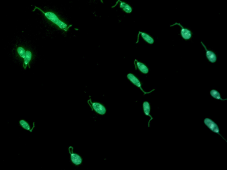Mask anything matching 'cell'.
<instances>
[{
	"label": "cell",
	"mask_w": 227,
	"mask_h": 170,
	"mask_svg": "<svg viewBox=\"0 0 227 170\" xmlns=\"http://www.w3.org/2000/svg\"><path fill=\"white\" fill-rule=\"evenodd\" d=\"M36 9H38L41 12L47 19L50 21L52 24L57 26L60 29L64 30V31H68V29L70 28V27H71V25L68 26L66 23L62 21L58 17V16L54 12H45L39 7H36V6H35V9H33L32 12L35 11V10Z\"/></svg>",
	"instance_id": "cell-1"
},
{
	"label": "cell",
	"mask_w": 227,
	"mask_h": 170,
	"mask_svg": "<svg viewBox=\"0 0 227 170\" xmlns=\"http://www.w3.org/2000/svg\"><path fill=\"white\" fill-rule=\"evenodd\" d=\"M204 123L205 125L210 129V130L212 131L213 133H216V134L221 136L222 139H224L227 142L226 139H225L224 137L222 136L220 133V130L218 125L216 124V123L214 122L213 120L210 119V118H206L204 120Z\"/></svg>",
	"instance_id": "cell-2"
},
{
	"label": "cell",
	"mask_w": 227,
	"mask_h": 170,
	"mask_svg": "<svg viewBox=\"0 0 227 170\" xmlns=\"http://www.w3.org/2000/svg\"><path fill=\"white\" fill-rule=\"evenodd\" d=\"M88 104L97 113L100 115H104L106 113V108L101 104L98 102H92L91 100L88 101Z\"/></svg>",
	"instance_id": "cell-3"
},
{
	"label": "cell",
	"mask_w": 227,
	"mask_h": 170,
	"mask_svg": "<svg viewBox=\"0 0 227 170\" xmlns=\"http://www.w3.org/2000/svg\"><path fill=\"white\" fill-rule=\"evenodd\" d=\"M127 78H128V79H129V80H130V81H131V82L133 84H134L135 86H137V87H138V88H140V89L141 90L142 92L143 93L144 95H146V94H150V93H151V92H153V91L155 90L154 89H153V90H152V91H150L149 92H145V91L143 90L142 88L141 84L140 82L139 79H138V78H137L135 76V75H133V74H131V73H129V74H128V75H127Z\"/></svg>",
	"instance_id": "cell-4"
},
{
	"label": "cell",
	"mask_w": 227,
	"mask_h": 170,
	"mask_svg": "<svg viewBox=\"0 0 227 170\" xmlns=\"http://www.w3.org/2000/svg\"><path fill=\"white\" fill-rule=\"evenodd\" d=\"M69 152L71 155V161L72 163L76 165L81 164L82 162L81 157L76 153H73V148L71 146L69 148Z\"/></svg>",
	"instance_id": "cell-5"
},
{
	"label": "cell",
	"mask_w": 227,
	"mask_h": 170,
	"mask_svg": "<svg viewBox=\"0 0 227 170\" xmlns=\"http://www.w3.org/2000/svg\"><path fill=\"white\" fill-rule=\"evenodd\" d=\"M176 25H178L179 26H180L181 28V34L182 37L185 40H190L192 37V32L187 28H184L179 23H176L172 26H170V27L172 26H176Z\"/></svg>",
	"instance_id": "cell-6"
},
{
	"label": "cell",
	"mask_w": 227,
	"mask_h": 170,
	"mask_svg": "<svg viewBox=\"0 0 227 170\" xmlns=\"http://www.w3.org/2000/svg\"><path fill=\"white\" fill-rule=\"evenodd\" d=\"M201 45L203 46L205 48V50L206 51V55L207 58L209 60V61L212 63L216 62V60H217V57L216 54L213 52V51L208 50L206 46H205L204 44L201 42Z\"/></svg>",
	"instance_id": "cell-7"
},
{
	"label": "cell",
	"mask_w": 227,
	"mask_h": 170,
	"mask_svg": "<svg viewBox=\"0 0 227 170\" xmlns=\"http://www.w3.org/2000/svg\"><path fill=\"white\" fill-rule=\"evenodd\" d=\"M143 109L144 113L145 115L147 116H149L151 118L149 122H148V127H150V122L153 119V117L150 114V112H151V106L150 104L148 102H144L143 103Z\"/></svg>",
	"instance_id": "cell-8"
},
{
	"label": "cell",
	"mask_w": 227,
	"mask_h": 170,
	"mask_svg": "<svg viewBox=\"0 0 227 170\" xmlns=\"http://www.w3.org/2000/svg\"><path fill=\"white\" fill-rule=\"evenodd\" d=\"M32 53L30 50H26V56H25V58L24 59V63H23V66L25 69H26L27 68V66H29V64L30 62L31 61V59H32Z\"/></svg>",
	"instance_id": "cell-9"
},
{
	"label": "cell",
	"mask_w": 227,
	"mask_h": 170,
	"mask_svg": "<svg viewBox=\"0 0 227 170\" xmlns=\"http://www.w3.org/2000/svg\"><path fill=\"white\" fill-rule=\"evenodd\" d=\"M134 63H136L135 64L136 65L137 67L138 68L140 72L142 73L143 74H147L149 72V69L147 66L145 65L144 64L138 61L137 60H135Z\"/></svg>",
	"instance_id": "cell-10"
},
{
	"label": "cell",
	"mask_w": 227,
	"mask_h": 170,
	"mask_svg": "<svg viewBox=\"0 0 227 170\" xmlns=\"http://www.w3.org/2000/svg\"><path fill=\"white\" fill-rule=\"evenodd\" d=\"M118 2H119V7L122 9L123 11L128 13H130L132 12V8L128 4L124 2H122L120 0H118Z\"/></svg>",
	"instance_id": "cell-11"
},
{
	"label": "cell",
	"mask_w": 227,
	"mask_h": 170,
	"mask_svg": "<svg viewBox=\"0 0 227 170\" xmlns=\"http://www.w3.org/2000/svg\"><path fill=\"white\" fill-rule=\"evenodd\" d=\"M141 34V36L144 40L146 41L147 43H148L149 44H153L154 43V40L153 39V38L151 37L150 35L147 34V33H145V32H141V31H139V35Z\"/></svg>",
	"instance_id": "cell-12"
},
{
	"label": "cell",
	"mask_w": 227,
	"mask_h": 170,
	"mask_svg": "<svg viewBox=\"0 0 227 170\" xmlns=\"http://www.w3.org/2000/svg\"><path fill=\"white\" fill-rule=\"evenodd\" d=\"M210 95L215 99L219 100L220 101H226L227 100L226 98V99L222 98L220 93L218 91H216V90H214V89L210 91Z\"/></svg>",
	"instance_id": "cell-13"
},
{
	"label": "cell",
	"mask_w": 227,
	"mask_h": 170,
	"mask_svg": "<svg viewBox=\"0 0 227 170\" xmlns=\"http://www.w3.org/2000/svg\"><path fill=\"white\" fill-rule=\"evenodd\" d=\"M17 53L18 54L19 56L21 58L24 59L25 58V56H26V49H25L22 47H19L17 48Z\"/></svg>",
	"instance_id": "cell-14"
},
{
	"label": "cell",
	"mask_w": 227,
	"mask_h": 170,
	"mask_svg": "<svg viewBox=\"0 0 227 170\" xmlns=\"http://www.w3.org/2000/svg\"><path fill=\"white\" fill-rule=\"evenodd\" d=\"M20 125H21L22 126V127L24 129H25V130L29 131L31 132L32 131V130H30V127L29 125H28V123L25 121V120H20Z\"/></svg>",
	"instance_id": "cell-15"
},
{
	"label": "cell",
	"mask_w": 227,
	"mask_h": 170,
	"mask_svg": "<svg viewBox=\"0 0 227 170\" xmlns=\"http://www.w3.org/2000/svg\"><path fill=\"white\" fill-rule=\"evenodd\" d=\"M101 2H102L103 3V1H102V0H101Z\"/></svg>",
	"instance_id": "cell-16"
}]
</instances>
